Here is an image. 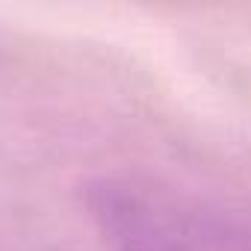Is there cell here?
<instances>
[{
  "label": "cell",
  "mask_w": 251,
  "mask_h": 251,
  "mask_svg": "<svg viewBox=\"0 0 251 251\" xmlns=\"http://www.w3.org/2000/svg\"><path fill=\"white\" fill-rule=\"evenodd\" d=\"M86 204L112 251H251L230 219L157 180L100 177Z\"/></svg>",
  "instance_id": "obj_1"
}]
</instances>
